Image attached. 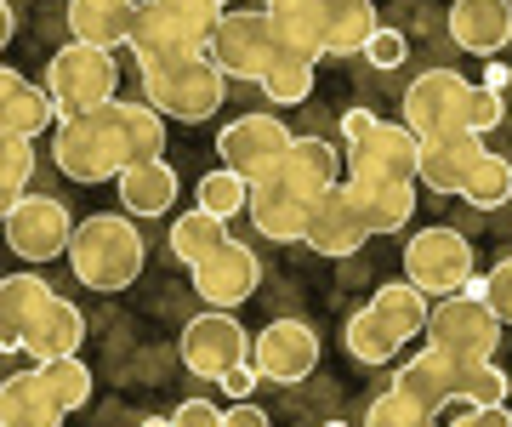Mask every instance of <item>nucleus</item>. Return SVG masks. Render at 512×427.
Instances as JSON below:
<instances>
[{
  "label": "nucleus",
  "instance_id": "f257e3e1",
  "mask_svg": "<svg viewBox=\"0 0 512 427\" xmlns=\"http://www.w3.org/2000/svg\"><path fill=\"white\" fill-rule=\"evenodd\" d=\"M143 262H148V245L131 211H97V217L74 228L69 268L86 291H126L131 279L143 274Z\"/></svg>",
  "mask_w": 512,
  "mask_h": 427
},
{
  "label": "nucleus",
  "instance_id": "f03ea898",
  "mask_svg": "<svg viewBox=\"0 0 512 427\" xmlns=\"http://www.w3.org/2000/svg\"><path fill=\"white\" fill-rule=\"evenodd\" d=\"M222 0H143V18L131 35V57L143 63H165V57L211 52V40L222 29Z\"/></svg>",
  "mask_w": 512,
  "mask_h": 427
},
{
  "label": "nucleus",
  "instance_id": "7ed1b4c3",
  "mask_svg": "<svg viewBox=\"0 0 512 427\" xmlns=\"http://www.w3.org/2000/svg\"><path fill=\"white\" fill-rule=\"evenodd\" d=\"M52 160L69 183H120V171L131 166L126 160V137H120V120H114V103L92 114H74V120H57L52 131Z\"/></svg>",
  "mask_w": 512,
  "mask_h": 427
},
{
  "label": "nucleus",
  "instance_id": "20e7f679",
  "mask_svg": "<svg viewBox=\"0 0 512 427\" xmlns=\"http://www.w3.org/2000/svg\"><path fill=\"white\" fill-rule=\"evenodd\" d=\"M143 97L165 120H211L228 97V75L217 69L211 52H188V57H165V63H143Z\"/></svg>",
  "mask_w": 512,
  "mask_h": 427
},
{
  "label": "nucleus",
  "instance_id": "39448f33",
  "mask_svg": "<svg viewBox=\"0 0 512 427\" xmlns=\"http://www.w3.org/2000/svg\"><path fill=\"white\" fill-rule=\"evenodd\" d=\"M57 103V120H74V114H92L103 103H114L120 92V69H114V57L103 46H86V40H74V46H57L52 63H46V80H40Z\"/></svg>",
  "mask_w": 512,
  "mask_h": 427
},
{
  "label": "nucleus",
  "instance_id": "423d86ee",
  "mask_svg": "<svg viewBox=\"0 0 512 427\" xmlns=\"http://www.w3.org/2000/svg\"><path fill=\"white\" fill-rule=\"evenodd\" d=\"M211 57H217V69L228 80H256V86H262V75L285 57V40H279V29H274L268 12L228 6V12H222L217 40H211Z\"/></svg>",
  "mask_w": 512,
  "mask_h": 427
},
{
  "label": "nucleus",
  "instance_id": "0eeeda50",
  "mask_svg": "<svg viewBox=\"0 0 512 427\" xmlns=\"http://www.w3.org/2000/svg\"><path fill=\"white\" fill-rule=\"evenodd\" d=\"M404 279L421 285L427 297H461L473 279V240L461 228H416V240L404 245Z\"/></svg>",
  "mask_w": 512,
  "mask_h": 427
},
{
  "label": "nucleus",
  "instance_id": "6e6552de",
  "mask_svg": "<svg viewBox=\"0 0 512 427\" xmlns=\"http://www.w3.org/2000/svg\"><path fill=\"white\" fill-rule=\"evenodd\" d=\"M501 325L507 319L495 314L484 297H439L433 302V319H427V348H444L456 353V359H495V348H501Z\"/></svg>",
  "mask_w": 512,
  "mask_h": 427
},
{
  "label": "nucleus",
  "instance_id": "1a4fd4ad",
  "mask_svg": "<svg viewBox=\"0 0 512 427\" xmlns=\"http://www.w3.org/2000/svg\"><path fill=\"white\" fill-rule=\"evenodd\" d=\"M74 217L69 205L52 194H23L18 205H6V251L18 262H57L74 245Z\"/></svg>",
  "mask_w": 512,
  "mask_h": 427
},
{
  "label": "nucleus",
  "instance_id": "9d476101",
  "mask_svg": "<svg viewBox=\"0 0 512 427\" xmlns=\"http://www.w3.org/2000/svg\"><path fill=\"white\" fill-rule=\"evenodd\" d=\"M473 80H461L456 69H427L404 86V126L416 137H439V131H473Z\"/></svg>",
  "mask_w": 512,
  "mask_h": 427
},
{
  "label": "nucleus",
  "instance_id": "9b49d317",
  "mask_svg": "<svg viewBox=\"0 0 512 427\" xmlns=\"http://www.w3.org/2000/svg\"><path fill=\"white\" fill-rule=\"evenodd\" d=\"M245 353H251V336H245V325L234 319V308H205V314L188 319V331H183V365L194 376L222 382V376L245 359Z\"/></svg>",
  "mask_w": 512,
  "mask_h": 427
},
{
  "label": "nucleus",
  "instance_id": "f8f14e48",
  "mask_svg": "<svg viewBox=\"0 0 512 427\" xmlns=\"http://www.w3.org/2000/svg\"><path fill=\"white\" fill-rule=\"evenodd\" d=\"M251 359L262 371V382H279V388L308 382L313 365H319V331L308 319H274V325H262L251 336Z\"/></svg>",
  "mask_w": 512,
  "mask_h": 427
},
{
  "label": "nucleus",
  "instance_id": "ddd939ff",
  "mask_svg": "<svg viewBox=\"0 0 512 427\" xmlns=\"http://www.w3.org/2000/svg\"><path fill=\"white\" fill-rule=\"evenodd\" d=\"M291 143H296V131H285L274 114H239V120H228V126L217 131L222 166L239 171V177H251V183H256L268 166H279Z\"/></svg>",
  "mask_w": 512,
  "mask_h": 427
},
{
  "label": "nucleus",
  "instance_id": "4468645a",
  "mask_svg": "<svg viewBox=\"0 0 512 427\" xmlns=\"http://www.w3.org/2000/svg\"><path fill=\"white\" fill-rule=\"evenodd\" d=\"M194 274V291H200L205 308H239V302L256 297V285H262V257H256L251 245H217L200 268H188Z\"/></svg>",
  "mask_w": 512,
  "mask_h": 427
},
{
  "label": "nucleus",
  "instance_id": "2eb2a0df",
  "mask_svg": "<svg viewBox=\"0 0 512 427\" xmlns=\"http://www.w3.org/2000/svg\"><path fill=\"white\" fill-rule=\"evenodd\" d=\"M348 171L353 177H399V183H416L421 177V137L404 120H376L370 137L348 143Z\"/></svg>",
  "mask_w": 512,
  "mask_h": 427
},
{
  "label": "nucleus",
  "instance_id": "dca6fc26",
  "mask_svg": "<svg viewBox=\"0 0 512 427\" xmlns=\"http://www.w3.org/2000/svg\"><path fill=\"white\" fill-rule=\"evenodd\" d=\"M365 240H370V228H365L359 200H353V188L348 183L325 188V194L313 200V211H308V240L302 245H313L319 257H353Z\"/></svg>",
  "mask_w": 512,
  "mask_h": 427
},
{
  "label": "nucleus",
  "instance_id": "f3484780",
  "mask_svg": "<svg viewBox=\"0 0 512 427\" xmlns=\"http://www.w3.org/2000/svg\"><path fill=\"white\" fill-rule=\"evenodd\" d=\"M308 211L313 200L296 183H285L274 166L251 183V223L262 228V240H279V245L308 240Z\"/></svg>",
  "mask_w": 512,
  "mask_h": 427
},
{
  "label": "nucleus",
  "instance_id": "a211bd4d",
  "mask_svg": "<svg viewBox=\"0 0 512 427\" xmlns=\"http://www.w3.org/2000/svg\"><path fill=\"white\" fill-rule=\"evenodd\" d=\"M467 365H478V359H456V353H444V348H421L410 365H399V371H393V388L410 393L416 405H427L433 416H439L444 405H461Z\"/></svg>",
  "mask_w": 512,
  "mask_h": 427
},
{
  "label": "nucleus",
  "instance_id": "6ab92c4d",
  "mask_svg": "<svg viewBox=\"0 0 512 427\" xmlns=\"http://www.w3.org/2000/svg\"><path fill=\"white\" fill-rule=\"evenodd\" d=\"M484 154L490 149H484L478 131H439V137H421V183L433 188V194H461Z\"/></svg>",
  "mask_w": 512,
  "mask_h": 427
},
{
  "label": "nucleus",
  "instance_id": "aec40b11",
  "mask_svg": "<svg viewBox=\"0 0 512 427\" xmlns=\"http://www.w3.org/2000/svg\"><path fill=\"white\" fill-rule=\"evenodd\" d=\"M450 40L473 57H501L512 46V0H456Z\"/></svg>",
  "mask_w": 512,
  "mask_h": 427
},
{
  "label": "nucleus",
  "instance_id": "412c9836",
  "mask_svg": "<svg viewBox=\"0 0 512 427\" xmlns=\"http://www.w3.org/2000/svg\"><path fill=\"white\" fill-rule=\"evenodd\" d=\"M63 416H69V405L52 393L40 365L6 376V388H0V427H63Z\"/></svg>",
  "mask_w": 512,
  "mask_h": 427
},
{
  "label": "nucleus",
  "instance_id": "4be33fe9",
  "mask_svg": "<svg viewBox=\"0 0 512 427\" xmlns=\"http://www.w3.org/2000/svg\"><path fill=\"white\" fill-rule=\"evenodd\" d=\"M143 0H69V35L86 46H131Z\"/></svg>",
  "mask_w": 512,
  "mask_h": 427
},
{
  "label": "nucleus",
  "instance_id": "5701e85b",
  "mask_svg": "<svg viewBox=\"0 0 512 427\" xmlns=\"http://www.w3.org/2000/svg\"><path fill=\"white\" fill-rule=\"evenodd\" d=\"M80 342H86V314H80L69 297H52L35 314L29 336H23V353H29L35 365H52V359H74Z\"/></svg>",
  "mask_w": 512,
  "mask_h": 427
},
{
  "label": "nucleus",
  "instance_id": "b1692460",
  "mask_svg": "<svg viewBox=\"0 0 512 427\" xmlns=\"http://www.w3.org/2000/svg\"><path fill=\"white\" fill-rule=\"evenodd\" d=\"M0 126L6 137H40V131H57V103L46 86H35L29 75L6 69L0 75Z\"/></svg>",
  "mask_w": 512,
  "mask_h": 427
},
{
  "label": "nucleus",
  "instance_id": "393cba45",
  "mask_svg": "<svg viewBox=\"0 0 512 427\" xmlns=\"http://www.w3.org/2000/svg\"><path fill=\"white\" fill-rule=\"evenodd\" d=\"M353 200L365 211L370 234H399L416 217V183H399V177H348Z\"/></svg>",
  "mask_w": 512,
  "mask_h": 427
},
{
  "label": "nucleus",
  "instance_id": "a878e982",
  "mask_svg": "<svg viewBox=\"0 0 512 427\" xmlns=\"http://www.w3.org/2000/svg\"><path fill=\"white\" fill-rule=\"evenodd\" d=\"M52 297H57V291L40 274H6V285H0V348L23 353V336H29L35 314Z\"/></svg>",
  "mask_w": 512,
  "mask_h": 427
},
{
  "label": "nucleus",
  "instance_id": "bb28decb",
  "mask_svg": "<svg viewBox=\"0 0 512 427\" xmlns=\"http://www.w3.org/2000/svg\"><path fill=\"white\" fill-rule=\"evenodd\" d=\"M120 205H126L137 223H148V217H165L171 205H177V188H183V177L165 166V160H148V166H131L120 171Z\"/></svg>",
  "mask_w": 512,
  "mask_h": 427
},
{
  "label": "nucleus",
  "instance_id": "cd10ccee",
  "mask_svg": "<svg viewBox=\"0 0 512 427\" xmlns=\"http://www.w3.org/2000/svg\"><path fill=\"white\" fill-rule=\"evenodd\" d=\"M274 171L285 177V183H296V188H302L308 200H319L325 188H336V183H342V154L330 149L325 137H296V143L285 149V160H279Z\"/></svg>",
  "mask_w": 512,
  "mask_h": 427
},
{
  "label": "nucleus",
  "instance_id": "c85d7f7f",
  "mask_svg": "<svg viewBox=\"0 0 512 427\" xmlns=\"http://www.w3.org/2000/svg\"><path fill=\"white\" fill-rule=\"evenodd\" d=\"M325 6L330 0H268L262 12L274 18L279 40H285V52L296 57H325Z\"/></svg>",
  "mask_w": 512,
  "mask_h": 427
},
{
  "label": "nucleus",
  "instance_id": "c756f323",
  "mask_svg": "<svg viewBox=\"0 0 512 427\" xmlns=\"http://www.w3.org/2000/svg\"><path fill=\"white\" fill-rule=\"evenodd\" d=\"M376 0H330L325 6V57H359L376 40Z\"/></svg>",
  "mask_w": 512,
  "mask_h": 427
},
{
  "label": "nucleus",
  "instance_id": "7c9ffc66",
  "mask_svg": "<svg viewBox=\"0 0 512 427\" xmlns=\"http://www.w3.org/2000/svg\"><path fill=\"white\" fill-rule=\"evenodd\" d=\"M370 308L393 325V331L410 342L416 331H427V319H433V297L421 291V285H410V279H393V285H376V297H370Z\"/></svg>",
  "mask_w": 512,
  "mask_h": 427
},
{
  "label": "nucleus",
  "instance_id": "2f4dec72",
  "mask_svg": "<svg viewBox=\"0 0 512 427\" xmlns=\"http://www.w3.org/2000/svg\"><path fill=\"white\" fill-rule=\"evenodd\" d=\"M342 342H348V353L359 359V365H393V359H399V348H404V336L393 331L376 308H359V314L348 319Z\"/></svg>",
  "mask_w": 512,
  "mask_h": 427
},
{
  "label": "nucleus",
  "instance_id": "473e14b6",
  "mask_svg": "<svg viewBox=\"0 0 512 427\" xmlns=\"http://www.w3.org/2000/svg\"><path fill=\"white\" fill-rule=\"evenodd\" d=\"M217 245H228V228H222V217H211L205 205H194L188 217H177V223H171V257L188 262V268H200Z\"/></svg>",
  "mask_w": 512,
  "mask_h": 427
},
{
  "label": "nucleus",
  "instance_id": "72a5a7b5",
  "mask_svg": "<svg viewBox=\"0 0 512 427\" xmlns=\"http://www.w3.org/2000/svg\"><path fill=\"white\" fill-rule=\"evenodd\" d=\"M200 205L211 211V217H222V223H234L239 211H251V177H239V171L217 166L200 177Z\"/></svg>",
  "mask_w": 512,
  "mask_h": 427
},
{
  "label": "nucleus",
  "instance_id": "f704fd0d",
  "mask_svg": "<svg viewBox=\"0 0 512 427\" xmlns=\"http://www.w3.org/2000/svg\"><path fill=\"white\" fill-rule=\"evenodd\" d=\"M461 200L473 205V211H495V205H507L512 200V160H507V154H484L478 171L467 177V188H461Z\"/></svg>",
  "mask_w": 512,
  "mask_h": 427
},
{
  "label": "nucleus",
  "instance_id": "c9c22d12",
  "mask_svg": "<svg viewBox=\"0 0 512 427\" xmlns=\"http://www.w3.org/2000/svg\"><path fill=\"white\" fill-rule=\"evenodd\" d=\"M308 92H313V57H296V52H285L262 75V97L268 103H279V109H291V103H308Z\"/></svg>",
  "mask_w": 512,
  "mask_h": 427
},
{
  "label": "nucleus",
  "instance_id": "e433bc0d",
  "mask_svg": "<svg viewBox=\"0 0 512 427\" xmlns=\"http://www.w3.org/2000/svg\"><path fill=\"white\" fill-rule=\"evenodd\" d=\"M35 137H6L0 143V200L18 205L23 194H35Z\"/></svg>",
  "mask_w": 512,
  "mask_h": 427
},
{
  "label": "nucleus",
  "instance_id": "4c0bfd02",
  "mask_svg": "<svg viewBox=\"0 0 512 427\" xmlns=\"http://www.w3.org/2000/svg\"><path fill=\"white\" fill-rule=\"evenodd\" d=\"M365 427H439V416H433L427 405H416L410 393L387 388V393H376V399H370Z\"/></svg>",
  "mask_w": 512,
  "mask_h": 427
},
{
  "label": "nucleus",
  "instance_id": "58836bf2",
  "mask_svg": "<svg viewBox=\"0 0 512 427\" xmlns=\"http://www.w3.org/2000/svg\"><path fill=\"white\" fill-rule=\"evenodd\" d=\"M40 371H46L52 393H57L69 410H80L86 399H92V371L80 365V353H74V359H52V365H40Z\"/></svg>",
  "mask_w": 512,
  "mask_h": 427
},
{
  "label": "nucleus",
  "instance_id": "ea45409f",
  "mask_svg": "<svg viewBox=\"0 0 512 427\" xmlns=\"http://www.w3.org/2000/svg\"><path fill=\"white\" fill-rule=\"evenodd\" d=\"M461 405H507V371H501L495 359H478V365H467Z\"/></svg>",
  "mask_w": 512,
  "mask_h": 427
},
{
  "label": "nucleus",
  "instance_id": "a19ab883",
  "mask_svg": "<svg viewBox=\"0 0 512 427\" xmlns=\"http://www.w3.org/2000/svg\"><path fill=\"white\" fill-rule=\"evenodd\" d=\"M467 297H484L495 314L512 325V257H501L490 274H473V279H467Z\"/></svg>",
  "mask_w": 512,
  "mask_h": 427
},
{
  "label": "nucleus",
  "instance_id": "79ce46f5",
  "mask_svg": "<svg viewBox=\"0 0 512 427\" xmlns=\"http://www.w3.org/2000/svg\"><path fill=\"white\" fill-rule=\"evenodd\" d=\"M501 114H507L501 92H495V86H478V92H473V114H467V126H473L478 137H490V131L501 126Z\"/></svg>",
  "mask_w": 512,
  "mask_h": 427
},
{
  "label": "nucleus",
  "instance_id": "37998d69",
  "mask_svg": "<svg viewBox=\"0 0 512 427\" xmlns=\"http://www.w3.org/2000/svg\"><path fill=\"white\" fill-rule=\"evenodd\" d=\"M365 57L376 63V69H399L404 57H410V40H404L399 29H376V40L365 46Z\"/></svg>",
  "mask_w": 512,
  "mask_h": 427
},
{
  "label": "nucleus",
  "instance_id": "c03bdc74",
  "mask_svg": "<svg viewBox=\"0 0 512 427\" xmlns=\"http://www.w3.org/2000/svg\"><path fill=\"white\" fill-rule=\"evenodd\" d=\"M444 427H512V410L507 405H467L461 416H450Z\"/></svg>",
  "mask_w": 512,
  "mask_h": 427
},
{
  "label": "nucleus",
  "instance_id": "a18cd8bd",
  "mask_svg": "<svg viewBox=\"0 0 512 427\" xmlns=\"http://www.w3.org/2000/svg\"><path fill=\"white\" fill-rule=\"evenodd\" d=\"M256 382H262V371H256V359H239V365H234L228 376H222L217 388L228 393V399H251V388H256Z\"/></svg>",
  "mask_w": 512,
  "mask_h": 427
},
{
  "label": "nucleus",
  "instance_id": "49530a36",
  "mask_svg": "<svg viewBox=\"0 0 512 427\" xmlns=\"http://www.w3.org/2000/svg\"><path fill=\"white\" fill-rule=\"evenodd\" d=\"M171 422L177 427H222V410L211 405V399H188V405H177Z\"/></svg>",
  "mask_w": 512,
  "mask_h": 427
},
{
  "label": "nucleus",
  "instance_id": "de8ad7c7",
  "mask_svg": "<svg viewBox=\"0 0 512 427\" xmlns=\"http://www.w3.org/2000/svg\"><path fill=\"white\" fill-rule=\"evenodd\" d=\"M222 427H274V422H268V410L256 405V399H234V405L222 410Z\"/></svg>",
  "mask_w": 512,
  "mask_h": 427
},
{
  "label": "nucleus",
  "instance_id": "09e8293b",
  "mask_svg": "<svg viewBox=\"0 0 512 427\" xmlns=\"http://www.w3.org/2000/svg\"><path fill=\"white\" fill-rule=\"evenodd\" d=\"M370 131H376V114H370V109H348V114H342V137H348V143H359V137H370Z\"/></svg>",
  "mask_w": 512,
  "mask_h": 427
},
{
  "label": "nucleus",
  "instance_id": "8fccbe9b",
  "mask_svg": "<svg viewBox=\"0 0 512 427\" xmlns=\"http://www.w3.org/2000/svg\"><path fill=\"white\" fill-rule=\"evenodd\" d=\"M12 29H18V12H12V6H0V40H12Z\"/></svg>",
  "mask_w": 512,
  "mask_h": 427
},
{
  "label": "nucleus",
  "instance_id": "3c124183",
  "mask_svg": "<svg viewBox=\"0 0 512 427\" xmlns=\"http://www.w3.org/2000/svg\"><path fill=\"white\" fill-rule=\"evenodd\" d=\"M143 427H177V422H171V416H148Z\"/></svg>",
  "mask_w": 512,
  "mask_h": 427
},
{
  "label": "nucleus",
  "instance_id": "603ef678",
  "mask_svg": "<svg viewBox=\"0 0 512 427\" xmlns=\"http://www.w3.org/2000/svg\"><path fill=\"white\" fill-rule=\"evenodd\" d=\"M325 427H348V422H325Z\"/></svg>",
  "mask_w": 512,
  "mask_h": 427
},
{
  "label": "nucleus",
  "instance_id": "864d4df0",
  "mask_svg": "<svg viewBox=\"0 0 512 427\" xmlns=\"http://www.w3.org/2000/svg\"><path fill=\"white\" fill-rule=\"evenodd\" d=\"M222 6H234V0H222Z\"/></svg>",
  "mask_w": 512,
  "mask_h": 427
}]
</instances>
